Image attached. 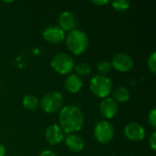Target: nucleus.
<instances>
[{"label":"nucleus","instance_id":"1a4fd4ad","mask_svg":"<svg viewBox=\"0 0 156 156\" xmlns=\"http://www.w3.org/2000/svg\"><path fill=\"white\" fill-rule=\"evenodd\" d=\"M44 39L50 44H58L66 37V32L58 26L51 25L45 28L43 31Z\"/></svg>","mask_w":156,"mask_h":156},{"label":"nucleus","instance_id":"6e6552de","mask_svg":"<svg viewBox=\"0 0 156 156\" xmlns=\"http://www.w3.org/2000/svg\"><path fill=\"white\" fill-rule=\"evenodd\" d=\"M124 135L133 142H141L145 138V129L139 122H130L124 127Z\"/></svg>","mask_w":156,"mask_h":156},{"label":"nucleus","instance_id":"9b49d317","mask_svg":"<svg viewBox=\"0 0 156 156\" xmlns=\"http://www.w3.org/2000/svg\"><path fill=\"white\" fill-rule=\"evenodd\" d=\"M63 137H64L63 131L61 130L58 124H51L46 129L45 139L51 145H56L60 144L61 141L63 140Z\"/></svg>","mask_w":156,"mask_h":156},{"label":"nucleus","instance_id":"a211bd4d","mask_svg":"<svg viewBox=\"0 0 156 156\" xmlns=\"http://www.w3.org/2000/svg\"><path fill=\"white\" fill-rule=\"evenodd\" d=\"M112 5L116 11L123 12V11H126L130 8L131 4L127 0H116V1H113L112 3Z\"/></svg>","mask_w":156,"mask_h":156},{"label":"nucleus","instance_id":"4468645a","mask_svg":"<svg viewBox=\"0 0 156 156\" xmlns=\"http://www.w3.org/2000/svg\"><path fill=\"white\" fill-rule=\"evenodd\" d=\"M65 144L68 149L73 153H80L84 149L83 139L75 133L69 134L65 139Z\"/></svg>","mask_w":156,"mask_h":156},{"label":"nucleus","instance_id":"dca6fc26","mask_svg":"<svg viewBox=\"0 0 156 156\" xmlns=\"http://www.w3.org/2000/svg\"><path fill=\"white\" fill-rule=\"evenodd\" d=\"M22 104L27 111H35L39 106V101L35 95L28 94L23 98Z\"/></svg>","mask_w":156,"mask_h":156},{"label":"nucleus","instance_id":"f3484780","mask_svg":"<svg viewBox=\"0 0 156 156\" xmlns=\"http://www.w3.org/2000/svg\"><path fill=\"white\" fill-rule=\"evenodd\" d=\"M74 70L77 73L76 75H78L80 77V76H88L90 73L91 69H90V65L88 63L81 62V63H79V64L75 65Z\"/></svg>","mask_w":156,"mask_h":156},{"label":"nucleus","instance_id":"393cba45","mask_svg":"<svg viewBox=\"0 0 156 156\" xmlns=\"http://www.w3.org/2000/svg\"><path fill=\"white\" fill-rule=\"evenodd\" d=\"M5 148L4 146V144H2L0 143V156H5Z\"/></svg>","mask_w":156,"mask_h":156},{"label":"nucleus","instance_id":"f8f14e48","mask_svg":"<svg viewBox=\"0 0 156 156\" xmlns=\"http://www.w3.org/2000/svg\"><path fill=\"white\" fill-rule=\"evenodd\" d=\"M58 21V27L61 29H63L65 32H70L76 29L77 20L74 15L69 11H63L62 13H60Z\"/></svg>","mask_w":156,"mask_h":156},{"label":"nucleus","instance_id":"2eb2a0df","mask_svg":"<svg viewBox=\"0 0 156 156\" xmlns=\"http://www.w3.org/2000/svg\"><path fill=\"white\" fill-rule=\"evenodd\" d=\"M112 93V99L117 103L118 102H120V103L126 102L127 101H129L130 96H131L130 91L128 90V89L123 87V86L116 88L115 90H113V91Z\"/></svg>","mask_w":156,"mask_h":156},{"label":"nucleus","instance_id":"5701e85b","mask_svg":"<svg viewBox=\"0 0 156 156\" xmlns=\"http://www.w3.org/2000/svg\"><path fill=\"white\" fill-rule=\"evenodd\" d=\"M92 4H94L95 5H98V6H102V5H106L110 3L109 0H93L91 2Z\"/></svg>","mask_w":156,"mask_h":156},{"label":"nucleus","instance_id":"0eeeda50","mask_svg":"<svg viewBox=\"0 0 156 156\" xmlns=\"http://www.w3.org/2000/svg\"><path fill=\"white\" fill-rule=\"evenodd\" d=\"M112 67L120 72H128L133 69L134 61L133 58L126 53H118L112 59Z\"/></svg>","mask_w":156,"mask_h":156},{"label":"nucleus","instance_id":"20e7f679","mask_svg":"<svg viewBox=\"0 0 156 156\" xmlns=\"http://www.w3.org/2000/svg\"><path fill=\"white\" fill-rule=\"evenodd\" d=\"M64 99L58 91H49L46 93L39 101V106L46 113H54L61 110Z\"/></svg>","mask_w":156,"mask_h":156},{"label":"nucleus","instance_id":"b1692460","mask_svg":"<svg viewBox=\"0 0 156 156\" xmlns=\"http://www.w3.org/2000/svg\"><path fill=\"white\" fill-rule=\"evenodd\" d=\"M39 156H57V154L51 150H45L39 154Z\"/></svg>","mask_w":156,"mask_h":156},{"label":"nucleus","instance_id":"ddd939ff","mask_svg":"<svg viewBox=\"0 0 156 156\" xmlns=\"http://www.w3.org/2000/svg\"><path fill=\"white\" fill-rule=\"evenodd\" d=\"M83 86V82L80 79L76 74H69L64 82V87L65 90L69 92V93H78Z\"/></svg>","mask_w":156,"mask_h":156},{"label":"nucleus","instance_id":"423d86ee","mask_svg":"<svg viewBox=\"0 0 156 156\" xmlns=\"http://www.w3.org/2000/svg\"><path fill=\"white\" fill-rule=\"evenodd\" d=\"M96 141L101 144H107L114 137V128L108 121H100L96 123L93 131Z\"/></svg>","mask_w":156,"mask_h":156},{"label":"nucleus","instance_id":"412c9836","mask_svg":"<svg viewBox=\"0 0 156 156\" xmlns=\"http://www.w3.org/2000/svg\"><path fill=\"white\" fill-rule=\"evenodd\" d=\"M148 122L149 123L151 124V126L153 128H156V109L154 108L151 110V112H149V115H148Z\"/></svg>","mask_w":156,"mask_h":156},{"label":"nucleus","instance_id":"9d476101","mask_svg":"<svg viewBox=\"0 0 156 156\" xmlns=\"http://www.w3.org/2000/svg\"><path fill=\"white\" fill-rule=\"evenodd\" d=\"M119 111L118 103L112 98H105L100 103V112L101 114L105 119L114 118Z\"/></svg>","mask_w":156,"mask_h":156},{"label":"nucleus","instance_id":"aec40b11","mask_svg":"<svg viewBox=\"0 0 156 156\" xmlns=\"http://www.w3.org/2000/svg\"><path fill=\"white\" fill-rule=\"evenodd\" d=\"M147 67L149 69V70L153 73H156V54L155 52H154L147 59Z\"/></svg>","mask_w":156,"mask_h":156},{"label":"nucleus","instance_id":"f03ea898","mask_svg":"<svg viewBox=\"0 0 156 156\" xmlns=\"http://www.w3.org/2000/svg\"><path fill=\"white\" fill-rule=\"evenodd\" d=\"M65 38L69 50L76 56L83 54L89 47V37L87 34L80 29H74L69 32Z\"/></svg>","mask_w":156,"mask_h":156},{"label":"nucleus","instance_id":"39448f33","mask_svg":"<svg viewBox=\"0 0 156 156\" xmlns=\"http://www.w3.org/2000/svg\"><path fill=\"white\" fill-rule=\"evenodd\" d=\"M51 68L58 74L67 75L70 73L75 67L74 59L67 53H58L50 60Z\"/></svg>","mask_w":156,"mask_h":156},{"label":"nucleus","instance_id":"7ed1b4c3","mask_svg":"<svg viewBox=\"0 0 156 156\" xmlns=\"http://www.w3.org/2000/svg\"><path fill=\"white\" fill-rule=\"evenodd\" d=\"M90 90L93 95L103 100L112 94V82L107 76L98 74L91 78L90 81Z\"/></svg>","mask_w":156,"mask_h":156},{"label":"nucleus","instance_id":"f257e3e1","mask_svg":"<svg viewBox=\"0 0 156 156\" xmlns=\"http://www.w3.org/2000/svg\"><path fill=\"white\" fill-rule=\"evenodd\" d=\"M58 123L64 133L72 134L82 129L85 123V117L79 107L67 105L62 107L59 111Z\"/></svg>","mask_w":156,"mask_h":156},{"label":"nucleus","instance_id":"6ab92c4d","mask_svg":"<svg viewBox=\"0 0 156 156\" xmlns=\"http://www.w3.org/2000/svg\"><path fill=\"white\" fill-rule=\"evenodd\" d=\"M112 64L108 60H102L97 66L98 72L100 73V75H103V76H106L112 70Z\"/></svg>","mask_w":156,"mask_h":156},{"label":"nucleus","instance_id":"4be33fe9","mask_svg":"<svg viewBox=\"0 0 156 156\" xmlns=\"http://www.w3.org/2000/svg\"><path fill=\"white\" fill-rule=\"evenodd\" d=\"M149 145L151 147V149L153 151H155L156 150V133L154 132L149 139Z\"/></svg>","mask_w":156,"mask_h":156}]
</instances>
